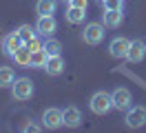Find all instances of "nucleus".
Returning a JSON list of instances; mask_svg holds the SVG:
<instances>
[{
  "label": "nucleus",
  "instance_id": "nucleus-17",
  "mask_svg": "<svg viewBox=\"0 0 146 133\" xmlns=\"http://www.w3.org/2000/svg\"><path fill=\"white\" fill-rule=\"evenodd\" d=\"M16 82V71L13 67H0V89H7Z\"/></svg>",
  "mask_w": 146,
  "mask_h": 133
},
{
  "label": "nucleus",
  "instance_id": "nucleus-24",
  "mask_svg": "<svg viewBox=\"0 0 146 133\" xmlns=\"http://www.w3.org/2000/svg\"><path fill=\"white\" fill-rule=\"evenodd\" d=\"M69 5L80 7V9H89V0H69Z\"/></svg>",
  "mask_w": 146,
  "mask_h": 133
},
{
  "label": "nucleus",
  "instance_id": "nucleus-15",
  "mask_svg": "<svg viewBox=\"0 0 146 133\" xmlns=\"http://www.w3.org/2000/svg\"><path fill=\"white\" fill-rule=\"evenodd\" d=\"M11 58H13V62H16L18 67H31V51H29L27 44H22Z\"/></svg>",
  "mask_w": 146,
  "mask_h": 133
},
{
  "label": "nucleus",
  "instance_id": "nucleus-4",
  "mask_svg": "<svg viewBox=\"0 0 146 133\" xmlns=\"http://www.w3.org/2000/svg\"><path fill=\"white\" fill-rule=\"evenodd\" d=\"M11 96L16 100H29L33 96V82L29 78H16V82L11 84Z\"/></svg>",
  "mask_w": 146,
  "mask_h": 133
},
{
  "label": "nucleus",
  "instance_id": "nucleus-20",
  "mask_svg": "<svg viewBox=\"0 0 146 133\" xmlns=\"http://www.w3.org/2000/svg\"><path fill=\"white\" fill-rule=\"evenodd\" d=\"M16 31L20 33V38H22L25 42H27V40H31V38H33V35L38 33V31H36V27H31V25H20L18 29H16Z\"/></svg>",
  "mask_w": 146,
  "mask_h": 133
},
{
  "label": "nucleus",
  "instance_id": "nucleus-9",
  "mask_svg": "<svg viewBox=\"0 0 146 133\" xmlns=\"http://www.w3.org/2000/svg\"><path fill=\"white\" fill-rule=\"evenodd\" d=\"M36 31L38 35H53L58 31V22H55L53 16H38V22H36Z\"/></svg>",
  "mask_w": 146,
  "mask_h": 133
},
{
  "label": "nucleus",
  "instance_id": "nucleus-2",
  "mask_svg": "<svg viewBox=\"0 0 146 133\" xmlns=\"http://www.w3.org/2000/svg\"><path fill=\"white\" fill-rule=\"evenodd\" d=\"M106 27L100 25V22H89V25L82 29V40L86 44H91V47H95V44H100L102 40H104V35H106V31H104Z\"/></svg>",
  "mask_w": 146,
  "mask_h": 133
},
{
  "label": "nucleus",
  "instance_id": "nucleus-10",
  "mask_svg": "<svg viewBox=\"0 0 146 133\" xmlns=\"http://www.w3.org/2000/svg\"><path fill=\"white\" fill-rule=\"evenodd\" d=\"M44 69H46V76H51V78L62 76V73H64V58H62V53H60V55H49Z\"/></svg>",
  "mask_w": 146,
  "mask_h": 133
},
{
  "label": "nucleus",
  "instance_id": "nucleus-23",
  "mask_svg": "<svg viewBox=\"0 0 146 133\" xmlns=\"http://www.w3.org/2000/svg\"><path fill=\"white\" fill-rule=\"evenodd\" d=\"M22 131H31V133H38V131H40V126H38L36 122H31V120H29V122H25V124H22Z\"/></svg>",
  "mask_w": 146,
  "mask_h": 133
},
{
  "label": "nucleus",
  "instance_id": "nucleus-26",
  "mask_svg": "<svg viewBox=\"0 0 146 133\" xmlns=\"http://www.w3.org/2000/svg\"><path fill=\"white\" fill-rule=\"evenodd\" d=\"M66 2H69V0H66Z\"/></svg>",
  "mask_w": 146,
  "mask_h": 133
},
{
  "label": "nucleus",
  "instance_id": "nucleus-13",
  "mask_svg": "<svg viewBox=\"0 0 146 133\" xmlns=\"http://www.w3.org/2000/svg\"><path fill=\"white\" fill-rule=\"evenodd\" d=\"M122 22H124V11H104L102 25L106 29H117Z\"/></svg>",
  "mask_w": 146,
  "mask_h": 133
},
{
  "label": "nucleus",
  "instance_id": "nucleus-22",
  "mask_svg": "<svg viewBox=\"0 0 146 133\" xmlns=\"http://www.w3.org/2000/svg\"><path fill=\"white\" fill-rule=\"evenodd\" d=\"M29 47V51L33 53V51H40V49H44V42H42V35H33V38H31V40H27V42H25Z\"/></svg>",
  "mask_w": 146,
  "mask_h": 133
},
{
  "label": "nucleus",
  "instance_id": "nucleus-12",
  "mask_svg": "<svg viewBox=\"0 0 146 133\" xmlns=\"http://www.w3.org/2000/svg\"><path fill=\"white\" fill-rule=\"evenodd\" d=\"M144 55H146V42H142V40H133V42H131V49H128L126 60L135 64V62L144 60Z\"/></svg>",
  "mask_w": 146,
  "mask_h": 133
},
{
  "label": "nucleus",
  "instance_id": "nucleus-25",
  "mask_svg": "<svg viewBox=\"0 0 146 133\" xmlns=\"http://www.w3.org/2000/svg\"><path fill=\"white\" fill-rule=\"evenodd\" d=\"M98 2H102V0H98Z\"/></svg>",
  "mask_w": 146,
  "mask_h": 133
},
{
  "label": "nucleus",
  "instance_id": "nucleus-16",
  "mask_svg": "<svg viewBox=\"0 0 146 133\" xmlns=\"http://www.w3.org/2000/svg\"><path fill=\"white\" fill-rule=\"evenodd\" d=\"M84 18H86V9L73 7V5L66 7V20H69L71 25H80V22H84Z\"/></svg>",
  "mask_w": 146,
  "mask_h": 133
},
{
  "label": "nucleus",
  "instance_id": "nucleus-8",
  "mask_svg": "<svg viewBox=\"0 0 146 133\" xmlns=\"http://www.w3.org/2000/svg\"><path fill=\"white\" fill-rule=\"evenodd\" d=\"M131 42L133 40H128V38H124V35H119V38H113L109 44V53L113 55V58H126L128 55V49H131Z\"/></svg>",
  "mask_w": 146,
  "mask_h": 133
},
{
  "label": "nucleus",
  "instance_id": "nucleus-21",
  "mask_svg": "<svg viewBox=\"0 0 146 133\" xmlns=\"http://www.w3.org/2000/svg\"><path fill=\"white\" fill-rule=\"evenodd\" d=\"M104 11H124V0H102Z\"/></svg>",
  "mask_w": 146,
  "mask_h": 133
},
{
  "label": "nucleus",
  "instance_id": "nucleus-3",
  "mask_svg": "<svg viewBox=\"0 0 146 133\" xmlns=\"http://www.w3.org/2000/svg\"><path fill=\"white\" fill-rule=\"evenodd\" d=\"M42 126H44V129H51V131L64 126V111L58 109V106L44 109V111H42Z\"/></svg>",
  "mask_w": 146,
  "mask_h": 133
},
{
  "label": "nucleus",
  "instance_id": "nucleus-7",
  "mask_svg": "<svg viewBox=\"0 0 146 133\" xmlns=\"http://www.w3.org/2000/svg\"><path fill=\"white\" fill-rule=\"evenodd\" d=\"M113 109H117V111H128L131 106H133V96H131V91L124 87L115 89L113 93Z\"/></svg>",
  "mask_w": 146,
  "mask_h": 133
},
{
  "label": "nucleus",
  "instance_id": "nucleus-6",
  "mask_svg": "<svg viewBox=\"0 0 146 133\" xmlns=\"http://www.w3.org/2000/svg\"><path fill=\"white\" fill-rule=\"evenodd\" d=\"M22 44H25V40L20 38L18 31H11V33L2 35V40H0V47H2V53H5V55H13Z\"/></svg>",
  "mask_w": 146,
  "mask_h": 133
},
{
  "label": "nucleus",
  "instance_id": "nucleus-14",
  "mask_svg": "<svg viewBox=\"0 0 146 133\" xmlns=\"http://www.w3.org/2000/svg\"><path fill=\"white\" fill-rule=\"evenodd\" d=\"M55 9H58V0H38L36 2L38 16H53Z\"/></svg>",
  "mask_w": 146,
  "mask_h": 133
},
{
  "label": "nucleus",
  "instance_id": "nucleus-11",
  "mask_svg": "<svg viewBox=\"0 0 146 133\" xmlns=\"http://www.w3.org/2000/svg\"><path fill=\"white\" fill-rule=\"evenodd\" d=\"M82 124V111L78 106H66L64 109V126L66 129H78Z\"/></svg>",
  "mask_w": 146,
  "mask_h": 133
},
{
  "label": "nucleus",
  "instance_id": "nucleus-1",
  "mask_svg": "<svg viewBox=\"0 0 146 133\" xmlns=\"http://www.w3.org/2000/svg\"><path fill=\"white\" fill-rule=\"evenodd\" d=\"M89 106L95 115H106L113 109V96L109 91H95L89 100Z\"/></svg>",
  "mask_w": 146,
  "mask_h": 133
},
{
  "label": "nucleus",
  "instance_id": "nucleus-19",
  "mask_svg": "<svg viewBox=\"0 0 146 133\" xmlns=\"http://www.w3.org/2000/svg\"><path fill=\"white\" fill-rule=\"evenodd\" d=\"M44 51L49 53V55H60V53H62V44H60V40H55V38L46 40V42H44Z\"/></svg>",
  "mask_w": 146,
  "mask_h": 133
},
{
  "label": "nucleus",
  "instance_id": "nucleus-18",
  "mask_svg": "<svg viewBox=\"0 0 146 133\" xmlns=\"http://www.w3.org/2000/svg\"><path fill=\"white\" fill-rule=\"evenodd\" d=\"M46 60H49V53H46L44 49L31 53V67H33V69H44V67H46Z\"/></svg>",
  "mask_w": 146,
  "mask_h": 133
},
{
  "label": "nucleus",
  "instance_id": "nucleus-5",
  "mask_svg": "<svg viewBox=\"0 0 146 133\" xmlns=\"http://www.w3.org/2000/svg\"><path fill=\"white\" fill-rule=\"evenodd\" d=\"M128 129H142L146 126V106H131L124 118Z\"/></svg>",
  "mask_w": 146,
  "mask_h": 133
}]
</instances>
